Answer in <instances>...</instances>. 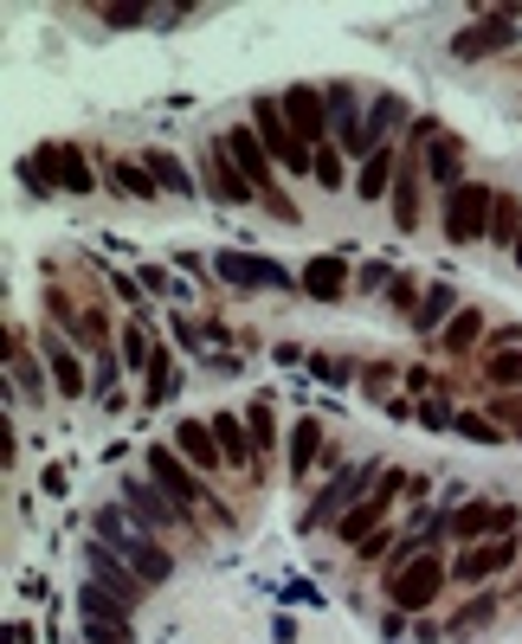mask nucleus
Listing matches in <instances>:
<instances>
[{"mask_svg": "<svg viewBox=\"0 0 522 644\" xmlns=\"http://www.w3.org/2000/svg\"><path fill=\"white\" fill-rule=\"evenodd\" d=\"M393 309H420V296H413V284H406V278L393 284Z\"/></svg>", "mask_w": 522, "mask_h": 644, "instance_id": "42", "label": "nucleus"}, {"mask_svg": "<svg viewBox=\"0 0 522 644\" xmlns=\"http://www.w3.org/2000/svg\"><path fill=\"white\" fill-rule=\"evenodd\" d=\"M477 336H484V316H477V309H458L446 323V336H439V349H446V355H471Z\"/></svg>", "mask_w": 522, "mask_h": 644, "instance_id": "27", "label": "nucleus"}, {"mask_svg": "<svg viewBox=\"0 0 522 644\" xmlns=\"http://www.w3.org/2000/svg\"><path fill=\"white\" fill-rule=\"evenodd\" d=\"M490 612H497V599L484 593V599H471V612H458V625H451V632H471V625H490Z\"/></svg>", "mask_w": 522, "mask_h": 644, "instance_id": "36", "label": "nucleus"}, {"mask_svg": "<svg viewBox=\"0 0 522 644\" xmlns=\"http://www.w3.org/2000/svg\"><path fill=\"white\" fill-rule=\"evenodd\" d=\"M174 387H181V367H174L168 349H155V361H149V406H168Z\"/></svg>", "mask_w": 522, "mask_h": 644, "instance_id": "29", "label": "nucleus"}, {"mask_svg": "<svg viewBox=\"0 0 522 644\" xmlns=\"http://www.w3.org/2000/svg\"><path fill=\"white\" fill-rule=\"evenodd\" d=\"M510 522H517V509H510V502H464V509L451 515V535H464V542L490 535V542H497Z\"/></svg>", "mask_w": 522, "mask_h": 644, "instance_id": "12", "label": "nucleus"}, {"mask_svg": "<svg viewBox=\"0 0 522 644\" xmlns=\"http://www.w3.org/2000/svg\"><path fill=\"white\" fill-rule=\"evenodd\" d=\"M46 161L59 168V187H65V194H90V161H84V148H77V143L46 148Z\"/></svg>", "mask_w": 522, "mask_h": 644, "instance_id": "22", "label": "nucleus"}, {"mask_svg": "<svg viewBox=\"0 0 522 644\" xmlns=\"http://www.w3.org/2000/svg\"><path fill=\"white\" fill-rule=\"evenodd\" d=\"M522 239V207L510 194H497V214H490V245H517Z\"/></svg>", "mask_w": 522, "mask_h": 644, "instance_id": "30", "label": "nucleus"}, {"mask_svg": "<svg viewBox=\"0 0 522 644\" xmlns=\"http://www.w3.org/2000/svg\"><path fill=\"white\" fill-rule=\"evenodd\" d=\"M149 477H155V484H161V490H168L174 502H181V509H201V502H207V509H214L220 522H232V515H226L220 502H214L207 490H201V477H194V464H187V458H181L174 445H155V451H149Z\"/></svg>", "mask_w": 522, "mask_h": 644, "instance_id": "4", "label": "nucleus"}, {"mask_svg": "<svg viewBox=\"0 0 522 644\" xmlns=\"http://www.w3.org/2000/svg\"><path fill=\"white\" fill-rule=\"evenodd\" d=\"M104 20H110V26H136V20H143V7H104Z\"/></svg>", "mask_w": 522, "mask_h": 644, "instance_id": "40", "label": "nucleus"}, {"mask_svg": "<svg viewBox=\"0 0 522 644\" xmlns=\"http://www.w3.org/2000/svg\"><path fill=\"white\" fill-rule=\"evenodd\" d=\"M316 374H323V380H349V367H342V361H329V355H316Z\"/></svg>", "mask_w": 522, "mask_h": 644, "instance_id": "41", "label": "nucleus"}, {"mask_svg": "<svg viewBox=\"0 0 522 644\" xmlns=\"http://www.w3.org/2000/svg\"><path fill=\"white\" fill-rule=\"evenodd\" d=\"M278 104H284V123L298 130V143H303V148L323 143V117H329V110H323V90H309V84H291V90H284Z\"/></svg>", "mask_w": 522, "mask_h": 644, "instance_id": "11", "label": "nucleus"}, {"mask_svg": "<svg viewBox=\"0 0 522 644\" xmlns=\"http://www.w3.org/2000/svg\"><path fill=\"white\" fill-rule=\"evenodd\" d=\"M97 542H104L110 555H123L130 568L143 573V586H161V580L174 573V555H168L155 535H143V522H136L130 509H117V502H104V509H97Z\"/></svg>", "mask_w": 522, "mask_h": 644, "instance_id": "1", "label": "nucleus"}, {"mask_svg": "<svg viewBox=\"0 0 522 644\" xmlns=\"http://www.w3.org/2000/svg\"><path fill=\"white\" fill-rule=\"evenodd\" d=\"M252 130H258V143L271 148L284 168H316V148L298 143V130L284 123V104H278V97H258V104H252Z\"/></svg>", "mask_w": 522, "mask_h": 644, "instance_id": "6", "label": "nucleus"}, {"mask_svg": "<svg viewBox=\"0 0 522 644\" xmlns=\"http://www.w3.org/2000/svg\"><path fill=\"white\" fill-rule=\"evenodd\" d=\"M387 181H393V148H374L368 168L355 174V201H380V194H387Z\"/></svg>", "mask_w": 522, "mask_h": 644, "instance_id": "28", "label": "nucleus"}, {"mask_svg": "<svg viewBox=\"0 0 522 644\" xmlns=\"http://www.w3.org/2000/svg\"><path fill=\"white\" fill-rule=\"evenodd\" d=\"M420 219H426V207H420V168H406L393 181V226L400 232H420Z\"/></svg>", "mask_w": 522, "mask_h": 644, "instance_id": "23", "label": "nucleus"}, {"mask_svg": "<svg viewBox=\"0 0 522 644\" xmlns=\"http://www.w3.org/2000/svg\"><path fill=\"white\" fill-rule=\"evenodd\" d=\"M420 420H426V426H451V406H446V400H426V406H420Z\"/></svg>", "mask_w": 522, "mask_h": 644, "instance_id": "39", "label": "nucleus"}, {"mask_svg": "<svg viewBox=\"0 0 522 644\" xmlns=\"http://www.w3.org/2000/svg\"><path fill=\"white\" fill-rule=\"evenodd\" d=\"M84 625V644H136L130 619H77Z\"/></svg>", "mask_w": 522, "mask_h": 644, "instance_id": "31", "label": "nucleus"}, {"mask_svg": "<svg viewBox=\"0 0 522 644\" xmlns=\"http://www.w3.org/2000/svg\"><path fill=\"white\" fill-rule=\"evenodd\" d=\"M309 174H316L323 187H342V155H336V148H316V168H309Z\"/></svg>", "mask_w": 522, "mask_h": 644, "instance_id": "35", "label": "nucleus"}, {"mask_svg": "<svg viewBox=\"0 0 522 644\" xmlns=\"http://www.w3.org/2000/svg\"><path fill=\"white\" fill-rule=\"evenodd\" d=\"M517 265H522V239H517Z\"/></svg>", "mask_w": 522, "mask_h": 644, "instance_id": "43", "label": "nucleus"}, {"mask_svg": "<svg viewBox=\"0 0 522 644\" xmlns=\"http://www.w3.org/2000/svg\"><path fill=\"white\" fill-rule=\"evenodd\" d=\"M484 380H490V387H517V380H522V349L490 355V361H484Z\"/></svg>", "mask_w": 522, "mask_h": 644, "instance_id": "32", "label": "nucleus"}, {"mask_svg": "<svg viewBox=\"0 0 522 644\" xmlns=\"http://www.w3.org/2000/svg\"><path fill=\"white\" fill-rule=\"evenodd\" d=\"M439 586H446V561H433V555L400 561V568L387 573V593H393L400 612H426V606H439Z\"/></svg>", "mask_w": 522, "mask_h": 644, "instance_id": "5", "label": "nucleus"}, {"mask_svg": "<svg viewBox=\"0 0 522 644\" xmlns=\"http://www.w3.org/2000/svg\"><path fill=\"white\" fill-rule=\"evenodd\" d=\"M110 181H117V194H130V201H155L161 187H155V174H149V161H110Z\"/></svg>", "mask_w": 522, "mask_h": 644, "instance_id": "26", "label": "nucleus"}, {"mask_svg": "<svg viewBox=\"0 0 522 644\" xmlns=\"http://www.w3.org/2000/svg\"><path fill=\"white\" fill-rule=\"evenodd\" d=\"M220 278L239 290H284L291 278L278 271V265H265V258H239V252H226L220 258Z\"/></svg>", "mask_w": 522, "mask_h": 644, "instance_id": "16", "label": "nucleus"}, {"mask_svg": "<svg viewBox=\"0 0 522 644\" xmlns=\"http://www.w3.org/2000/svg\"><path fill=\"white\" fill-rule=\"evenodd\" d=\"M46 361H52V387H59L65 400H84V361L72 355L65 336H46Z\"/></svg>", "mask_w": 522, "mask_h": 644, "instance_id": "20", "label": "nucleus"}, {"mask_svg": "<svg viewBox=\"0 0 522 644\" xmlns=\"http://www.w3.org/2000/svg\"><path fill=\"white\" fill-rule=\"evenodd\" d=\"M393 497H400V471H387V477H380V490H368L355 509H342V515H336V535H342V542H355V548L374 542V528H380V515L393 509Z\"/></svg>", "mask_w": 522, "mask_h": 644, "instance_id": "9", "label": "nucleus"}, {"mask_svg": "<svg viewBox=\"0 0 522 644\" xmlns=\"http://www.w3.org/2000/svg\"><path fill=\"white\" fill-rule=\"evenodd\" d=\"M245 432H252V451H271V406H265V400L252 406V420H245Z\"/></svg>", "mask_w": 522, "mask_h": 644, "instance_id": "34", "label": "nucleus"}, {"mask_svg": "<svg viewBox=\"0 0 522 644\" xmlns=\"http://www.w3.org/2000/svg\"><path fill=\"white\" fill-rule=\"evenodd\" d=\"M451 316H458V290H451V284H433L426 296H420V309H413V329H420V336H433V329H439V323H451Z\"/></svg>", "mask_w": 522, "mask_h": 644, "instance_id": "21", "label": "nucleus"}, {"mask_svg": "<svg viewBox=\"0 0 522 644\" xmlns=\"http://www.w3.org/2000/svg\"><path fill=\"white\" fill-rule=\"evenodd\" d=\"M433 174H439V181H451V174H458V143H451V136H439V155H433Z\"/></svg>", "mask_w": 522, "mask_h": 644, "instance_id": "38", "label": "nucleus"}, {"mask_svg": "<svg viewBox=\"0 0 522 644\" xmlns=\"http://www.w3.org/2000/svg\"><path fill=\"white\" fill-rule=\"evenodd\" d=\"M123 509L149 528H194V509H181L155 477H123Z\"/></svg>", "mask_w": 522, "mask_h": 644, "instance_id": "7", "label": "nucleus"}, {"mask_svg": "<svg viewBox=\"0 0 522 644\" xmlns=\"http://www.w3.org/2000/svg\"><path fill=\"white\" fill-rule=\"evenodd\" d=\"M214 438H220V451H226V464H232V471H258L252 432L239 426V413H214Z\"/></svg>", "mask_w": 522, "mask_h": 644, "instance_id": "19", "label": "nucleus"}, {"mask_svg": "<svg viewBox=\"0 0 522 644\" xmlns=\"http://www.w3.org/2000/svg\"><path fill=\"white\" fill-rule=\"evenodd\" d=\"M316 458H323V420H298L291 426V477H309Z\"/></svg>", "mask_w": 522, "mask_h": 644, "instance_id": "24", "label": "nucleus"}, {"mask_svg": "<svg viewBox=\"0 0 522 644\" xmlns=\"http://www.w3.org/2000/svg\"><path fill=\"white\" fill-rule=\"evenodd\" d=\"M349 497H355V502L368 497V464H355V471H342V477H336V484H329V490L316 497V509H309V528H323V522H329V515H336V509H342Z\"/></svg>", "mask_w": 522, "mask_h": 644, "instance_id": "17", "label": "nucleus"}, {"mask_svg": "<svg viewBox=\"0 0 522 644\" xmlns=\"http://www.w3.org/2000/svg\"><path fill=\"white\" fill-rule=\"evenodd\" d=\"M117 349H123V367H149V361H155L149 336H143V329H136V323H130V329H123V342H117Z\"/></svg>", "mask_w": 522, "mask_h": 644, "instance_id": "33", "label": "nucleus"}, {"mask_svg": "<svg viewBox=\"0 0 522 644\" xmlns=\"http://www.w3.org/2000/svg\"><path fill=\"white\" fill-rule=\"evenodd\" d=\"M298 284H303V296H316V303H336V296L349 290V265H342V258H309Z\"/></svg>", "mask_w": 522, "mask_h": 644, "instance_id": "18", "label": "nucleus"}, {"mask_svg": "<svg viewBox=\"0 0 522 644\" xmlns=\"http://www.w3.org/2000/svg\"><path fill=\"white\" fill-rule=\"evenodd\" d=\"M143 161H149V174H155V187H161V194H194V174L181 168V155H168V148H149Z\"/></svg>", "mask_w": 522, "mask_h": 644, "instance_id": "25", "label": "nucleus"}, {"mask_svg": "<svg viewBox=\"0 0 522 644\" xmlns=\"http://www.w3.org/2000/svg\"><path fill=\"white\" fill-rule=\"evenodd\" d=\"M510 39H517V20L510 13H490V20H471L458 39H451V59H497V52H510Z\"/></svg>", "mask_w": 522, "mask_h": 644, "instance_id": "10", "label": "nucleus"}, {"mask_svg": "<svg viewBox=\"0 0 522 644\" xmlns=\"http://www.w3.org/2000/svg\"><path fill=\"white\" fill-rule=\"evenodd\" d=\"M517 561V542L510 535H497V542H471L464 555H458V580H490V573H503Z\"/></svg>", "mask_w": 522, "mask_h": 644, "instance_id": "14", "label": "nucleus"}, {"mask_svg": "<svg viewBox=\"0 0 522 644\" xmlns=\"http://www.w3.org/2000/svg\"><path fill=\"white\" fill-rule=\"evenodd\" d=\"M490 214H497V187H484V181H458L446 194V239L451 245H477V239H490Z\"/></svg>", "mask_w": 522, "mask_h": 644, "instance_id": "3", "label": "nucleus"}, {"mask_svg": "<svg viewBox=\"0 0 522 644\" xmlns=\"http://www.w3.org/2000/svg\"><path fill=\"white\" fill-rule=\"evenodd\" d=\"M458 432H464V438H477V445H497V438H503V432L490 426V420H477V413H464V420H458Z\"/></svg>", "mask_w": 522, "mask_h": 644, "instance_id": "37", "label": "nucleus"}, {"mask_svg": "<svg viewBox=\"0 0 522 644\" xmlns=\"http://www.w3.org/2000/svg\"><path fill=\"white\" fill-rule=\"evenodd\" d=\"M174 445H181V458H187L194 471H220L226 464L220 438H214V420H181V426H174Z\"/></svg>", "mask_w": 522, "mask_h": 644, "instance_id": "13", "label": "nucleus"}, {"mask_svg": "<svg viewBox=\"0 0 522 644\" xmlns=\"http://www.w3.org/2000/svg\"><path fill=\"white\" fill-rule=\"evenodd\" d=\"M220 148L232 155V168L252 181V194L265 201V214H278L284 226H291V219H298V201H284V187L271 181V148L258 143V130H245V123H239V130H226V136H220Z\"/></svg>", "mask_w": 522, "mask_h": 644, "instance_id": "2", "label": "nucleus"}, {"mask_svg": "<svg viewBox=\"0 0 522 644\" xmlns=\"http://www.w3.org/2000/svg\"><path fill=\"white\" fill-rule=\"evenodd\" d=\"M207 187H214V201H226V207H245V201H252V181L232 168V155H226L220 143L207 148Z\"/></svg>", "mask_w": 522, "mask_h": 644, "instance_id": "15", "label": "nucleus"}, {"mask_svg": "<svg viewBox=\"0 0 522 644\" xmlns=\"http://www.w3.org/2000/svg\"><path fill=\"white\" fill-rule=\"evenodd\" d=\"M84 568H90V580H97V586H104V593H117V599H123V606H130V612H136V606H143V573L130 568V561H123V555H110V548H104V542H97V535H90V542H84Z\"/></svg>", "mask_w": 522, "mask_h": 644, "instance_id": "8", "label": "nucleus"}]
</instances>
